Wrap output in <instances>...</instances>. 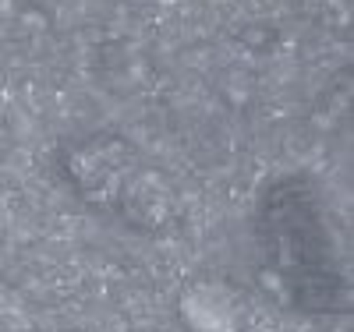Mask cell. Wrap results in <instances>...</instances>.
<instances>
[{
    "mask_svg": "<svg viewBox=\"0 0 354 332\" xmlns=\"http://www.w3.org/2000/svg\"><path fill=\"white\" fill-rule=\"evenodd\" d=\"M252 230L262 273L287 308L312 318L347 315V273L337 255L326 202L308 173H280L266 180L255 198Z\"/></svg>",
    "mask_w": 354,
    "mask_h": 332,
    "instance_id": "1",
    "label": "cell"
},
{
    "mask_svg": "<svg viewBox=\"0 0 354 332\" xmlns=\"http://www.w3.org/2000/svg\"><path fill=\"white\" fill-rule=\"evenodd\" d=\"M64 170L75 191L88 205H100V208L110 205L113 213H121L135 198L138 159H135V148L117 135H96L78 141L64 156Z\"/></svg>",
    "mask_w": 354,
    "mask_h": 332,
    "instance_id": "2",
    "label": "cell"
}]
</instances>
